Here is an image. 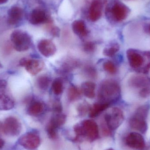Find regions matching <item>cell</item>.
Masks as SVG:
<instances>
[{
    "label": "cell",
    "instance_id": "1",
    "mask_svg": "<svg viewBox=\"0 0 150 150\" xmlns=\"http://www.w3.org/2000/svg\"><path fill=\"white\" fill-rule=\"evenodd\" d=\"M128 6L120 0H111L106 6L105 15L107 19L112 23H120L125 20L130 13Z\"/></svg>",
    "mask_w": 150,
    "mask_h": 150
},
{
    "label": "cell",
    "instance_id": "2",
    "mask_svg": "<svg viewBox=\"0 0 150 150\" xmlns=\"http://www.w3.org/2000/svg\"><path fill=\"white\" fill-rule=\"evenodd\" d=\"M121 89L118 83L112 79L103 81L98 91L99 102L111 104L116 102L120 98Z\"/></svg>",
    "mask_w": 150,
    "mask_h": 150
},
{
    "label": "cell",
    "instance_id": "3",
    "mask_svg": "<svg viewBox=\"0 0 150 150\" xmlns=\"http://www.w3.org/2000/svg\"><path fill=\"white\" fill-rule=\"evenodd\" d=\"M127 56L130 67L137 71L147 73L150 68V53L133 49L127 52Z\"/></svg>",
    "mask_w": 150,
    "mask_h": 150
},
{
    "label": "cell",
    "instance_id": "4",
    "mask_svg": "<svg viewBox=\"0 0 150 150\" xmlns=\"http://www.w3.org/2000/svg\"><path fill=\"white\" fill-rule=\"evenodd\" d=\"M128 85L140 98H145L150 95V78L148 77L134 75L129 79Z\"/></svg>",
    "mask_w": 150,
    "mask_h": 150
},
{
    "label": "cell",
    "instance_id": "5",
    "mask_svg": "<svg viewBox=\"0 0 150 150\" xmlns=\"http://www.w3.org/2000/svg\"><path fill=\"white\" fill-rule=\"evenodd\" d=\"M74 131L76 138L85 137L88 140L93 141L98 137V127L96 122L92 120H85L80 124L75 125Z\"/></svg>",
    "mask_w": 150,
    "mask_h": 150
},
{
    "label": "cell",
    "instance_id": "6",
    "mask_svg": "<svg viewBox=\"0 0 150 150\" xmlns=\"http://www.w3.org/2000/svg\"><path fill=\"white\" fill-rule=\"evenodd\" d=\"M149 107L148 105L142 106L136 111L129 120V125L133 129L144 134L147 130L146 118Z\"/></svg>",
    "mask_w": 150,
    "mask_h": 150
},
{
    "label": "cell",
    "instance_id": "7",
    "mask_svg": "<svg viewBox=\"0 0 150 150\" xmlns=\"http://www.w3.org/2000/svg\"><path fill=\"white\" fill-rule=\"evenodd\" d=\"M11 40L14 49L19 52H25L32 44L31 37L25 32L16 30L11 35Z\"/></svg>",
    "mask_w": 150,
    "mask_h": 150
},
{
    "label": "cell",
    "instance_id": "8",
    "mask_svg": "<svg viewBox=\"0 0 150 150\" xmlns=\"http://www.w3.org/2000/svg\"><path fill=\"white\" fill-rule=\"evenodd\" d=\"M124 117L121 109L112 108L105 114V120L108 128L110 130L117 129L123 122Z\"/></svg>",
    "mask_w": 150,
    "mask_h": 150
},
{
    "label": "cell",
    "instance_id": "9",
    "mask_svg": "<svg viewBox=\"0 0 150 150\" xmlns=\"http://www.w3.org/2000/svg\"><path fill=\"white\" fill-rule=\"evenodd\" d=\"M2 129L6 135L17 136L21 133L22 125L18 119L13 116H9L4 120Z\"/></svg>",
    "mask_w": 150,
    "mask_h": 150
},
{
    "label": "cell",
    "instance_id": "10",
    "mask_svg": "<svg viewBox=\"0 0 150 150\" xmlns=\"http://www.w3.org/2000/svg\"><path fill=\"white\" fill-rule=\"evenodd\" d=\"M67 120V116L62 113H55L52 116L47 127L48 136L52 139L57 137V129L64 125Z\"/></svg>",
    "mask_w": 150,
    "mask_h": 150
},
{
    "label": "cell",
    "instance_id": "11",
    "mask_svg": "<svg viewBox=\"0 0 150 150\" xmlns=\"http://www.w3.org/2000/svg\"><path fill=\"white\" fill-rule=\"evenodd\" d=\"M18 143L26 149L35 150L40 144V137L36 132H28L20 137Z\"/></svg>",
    "mask_w": 150,
    "mask_h": 150
},
{
    "label": "cell",
    "instance_id": "12",
    "mask_svg": "<svg viewBox=\"0 0 150 150\" xmlns=\"http://www.w3.org/2000/svg\"><path fill=\"white\" fill-rule=\"evenodd\" d=\"M107 3L108 0H93L88 10L89 20L92 22L99 20L102 16L104 7Z\"/></svg>",
    "mask_w": 150,
    "mask_h": 150
},
{
    "label": "cell",
    "instance_id": "13",
    "mask_svg": "<svg viewBox=\"0 0 150 150\" xmlns=\"http://www.w3.org/2000/svg\"><path fill=\"white\" fill-rule=\"evenodd\" d=\"M19 65L25 68L27 72L32 75L38 74L45 67V63L40 60L24 58L19 61Z\"/></svg>",
    "mask_w": 150,
    "mask_h": 150
},
{
    "label": "cell",
    "instance_id": "14",
    "mask_svg": "<svg viewBox=\"0 0 150 150\" xmlns=\"http://www.w3.org/2000/svg\"><path fill=\"white\" fill-rule=\"evenodd\" d=\"M29 21L34 25L51 23L52 18L48 13L43 9L38 8L33 10L29 16Z\"/></svg>",
    "mask_w": 150,
    "mask_h": 150
},
{
    "label": "cell",
    "instance_id": "15",
    "mask_svg": "<svg viewBox=\"0 0 150 150\" xmlns=\"http://www.w3.org/2000/svg\"><path fill=\"white\" fill-rule=\"evenodd\" d=\"M38 48L40 53L46 58L53 56L57 51L55 44L48 39L40 40L38 43Z\"/></svg>",
    "mask_w": 150,
    "mask_h": 150
},
{
    "label": "cell",
    "instance_id": "16",
    "mask_svg": "<svg viewBox=\"0 0 150 150\" xmlns=\"http://www.w3.org/2000/svg\"><path fill=\"white\" fill-rule=\"evenodd\" d=\"M127 145L132 149L141 150L144 149L145 141L142 136L136 132L130 133L126 139Z\"/></svg>",
    "mask_w": 150,
    "mask_h": 150
},
{
    "label": "cell",
    "instance_id": "17",
    "mask_svg": "<svg viewBox=\"0 0 150 150\" xmlns=\"http://www.w3.org/2000/svg\"><path fill=\"white\" fill-rule=\"evenodd\" d=\"M23 10L18 7H13L8 12V22L10 24L14 25L18 23L24 16Z\"/></svg>",
    "mask_w": 150,
    "mask_h": 150
},
{
    "label": "cell",
    "instance_id": "18",
    "mask_svg": "<svg viewBox=\"0 0 150 150\" xmlns=\"http://www.w3.org/2000/svg\"><path fill=\"white\" fill-rule=\"evenodd\" d=\"M72 27L74 33L79 38H85L89 33L86 24L83 20H75L72 23Z\"/></svg>",
    "mask_w": 150,
    "mask_h": 150
},
{
    "label": "cell",
    "instance_id": "19",
    "mask_svg": "<svg viewBox=\"0 0 150 150\" xmlns=\"http://www.w3.org/2000/svg\"><path fill=\"white\" fill-rule=\"evenodd\" d=\"M7 91L0 92V110L8 111L14 107L15 102L7 93Z\"/></svg>",
    "mask_w": 150,
    "mask_h": 150
},
{
    "label": "cell",
    "instance_id": "20",
    "mask_svg": "<svg viewBox=\"0 0 150 150\" xmlns=\"http://www.w3.org/2000/svg\"><path fill=\"white\" fill-rule=\"evenodd\" d=\"M45 108V105L43 102L39 100H33L28 106L27 113L31 116H38L43 113Z\"/></svg>",
    "mask_w": 150,
    "mask_h": 150
},
{
    "label": "cell",
    "instance_id": "21",
    "mask_svg": "<svg viewBox=\"0 0 150 150\" xmlns=\"http://www.w3.org/2000/svg\"><path fill=\"white\" fill-rule=\"evenodd\" d=\"M96 84L92 81H87L83 82L81 85L82 93L88 98L92 99L96 96Z\"/></svg>",
    "mask_w": 150,
    "mask_h": 150
},
{
    "label": "cell",
    "instance_id": "22",
    "mask_svg": "<svg viewBox=\"0 0 150 150\" xmlns=\"http://www.w3.org/2000/svg\"><path fill=\"white\" fill-rule=\"evenodd\" d=\"M111 105L108 103L99 102L95 103L91 107L89 111V115L91 118H95L98 116L101 112L107 109Z\"/></svg>",
    "mask_w": 150,
    "mask_h": 150
},
{
    "label": "cell",
    "instance_id": "23",
    "mask_svg": "<svg viewBox=\"0 0 150 150\" xmlns=\"http://www.w3.org/2000/svg\"><path fill=\"white\" fill-rule=\"evenodd\" d=\"M82 92L77 86L71 85L68 90L67 97L69 100L70 102H74L80 98Z\"/></svg>",
    "mask_w": 150,
    "mask_h": 150
},
{
    "label": "cell",
    "instance_id": "24",
    "mask_svg": "<svg viewBox=\"0 0 150 150\" xmlns=\"http://www.w3.org/2000/svg\"><path fill=\"white\" fill-rule=\"evenodd\" d=\"M51 82V78L47 75L40 76L37 80L38 87L42 91H45L48 89Z\"/></svg>",
    "mask_w": 150,
    "mask_h": 150
},
{
    "label": "cell",
    "instance_id": "25",
    "mask_svg": "<svg viewBox=\"0 0 150 150\" xmlns=\"http://www.w3.org/2000/svg\"><path fill=\"white\" fill-rule=\"evenodd\" d=\"M52 90L56 95H59L62 93L64 90V83L61 78L55 79L52 83Z\"/></svg>",
    "mask_w": 150,
    "mask_h": 150
},
{
    "label": "cell",
    "instance_id": "26",
    "mask_svg": "<svg viewBox=\"0 0 150 150\" xmlns=\"http://www.w3.org/2000/svg\"><path fill=\"white\" fill-rule=\"evenodd\" d=\"M120 49V46L117 43H113L104 48L103 54L107 57H112L115 55Z\"/></svg>",
    "mask_w": 150,
    "mask_h": 150
},
{
    "label": "cell",
    "instance_id": "27",
    "mask_svg": "<svg viewBox=\"0 0 150 150\" xmlns=\"http://www.w3.org/2000/svg\"><path fill=\"white\" fill-rule=\"evenodd\" d=\"M103 68L105 71L111 74H115L117 71L115 64L110 61H107L103 64Z\"/></svg>",
    "mask_w": 150,
    "mask_h": 150
},
{
    "label": "cell",
    "instance_id": "28",
    "mask_svg": "<svg viewBox=\"0 0 150 150\" xmlns=\"http://www.w3.org/2000/svg\"><path fill=\"white\" fill-rule=\"evenodd\" d=\"M91 106L86 102H83L79 104L77 107V111L81 115H83L89 112L91 108Z\"/></svg>",
    "mask_w": 150,
    "mask_h": 150
},
{
    "label": "cell",
    "instance_id": "29",
    "mask_svg": "<svg viewBox=\"0 0 150 150\" xmlns=\"http://www.w3.org/2000/svg\"><path fill=\"white\" fill-rule=\"evenodd\" d=\"M83 50L87 53H92L96 50V46L95 43L92 41H88L84 44Z\"/></svg>",
    "mask_w": 150,
    "mask_h": 150
},
{
    "label": "cell",
    "instance_id": "30",
    "mask_svg": "<svg viewBox=\"0 0 150 150\" xmlns=\"http://www.w3.org/2000/svg\"><path fill=\"white\" fill-rule=\"evenodd\" d=\"M86 74L90 77L95 78L97 76V71L95 69L92 67L88 66L85 69Z\"/></svg>",
    "mask_w": 150,
    "mask_h": 150
},
{
    "label": "cell",
    "instance_id": "31",
    "mask_svg": "<svg viewBox=\"0 0 150 150\" xmlns=\"http://www.w3.org/2000/svg\"><path fill=\"white\" fill-rule=\"evenodd\" d=\"M52 109L55 113H62V105L59 101L56 100L54 102L52 105Z\"/></svg>",
    "mask_w": 150,
    "mask_h": 150
},
{
    "label": "cell",
    "instance_id": "32",
    "mask_svg": "<svg viewBox=\"0 0 150 150\" xmlns=\"http://www.w3.org/2000/svg\"><path fill=\"white\" fill-rule=\"evenodd\" d=\"M50 33L54 37H58L60 36V30L57 26H51L49 28Z\"/></svg>",
    "mask_w": 150,
    "mask_h": 150
},
{
    "label": "cell",
    "instance_id": "33",
    "mask_svg": "<svg viewBox=\"0 0 150 150\" xmlns=\"http://www.w3.org/2000/svg\"><path fill=\"white\" fill-rule=\"evenodd\" d=\"M4 141L2 139H1V138H0V149H1V148H3V147L4 145Z\"/></svg>",
    "mask_w": 150,
    "mask_h": 150
},
{
    "label": "cell",
    "instance_id": "34",
    "mask_svg": "<svg viewBox=\"0 0 150 150\" xmlns=\"http://www.w3.org/2000/svg\"><path fill=\"white\" fill-rule=\"evenodd\" d=\"M8 0H0V4L5 3L8 1Z\"/></svg>",
    "mask_w": 150,
    "mask_h": 150
},
{
    "label": "cell",
    "instance_id": "35",
    "mask_svg": "<svg viewBox=\"0 0 150 150\" xmlns=\"http://www.w3.org/2000/svg\"><path fill=\"white\" fill-rule=\"evenodd\" d=\"M148 32H149V33H150V25H149V27H148Z\"/></svg>",
    "mask_w": 150,
    "mask_h": 150
},
{
    "label": "cell",
    "instance_id": "36",
    "mask_svg": "<svg viewBox=\"0 0 150 150\" xmlns=\"http://www.w3.org/2000/svg\"><path fill=\"white\" fill-rule=\"evenodd\" d=\"M114 150L113 149H108V150Z\"/></svg>",
    "mask_w": 150,
    "mask_h": 150
},
{
    "label": "cell",
    "instance_id": "37",
    "mask_svg": "<svg viewBox=\"0 0 150 150\" xmlns=\"http://www.w3.org/2000/svg\"><path fill=\"white\" fill-rule=\"evenodd\" d=\"M127 1H129V0H127Z\"/></svg>",
    "mask_w": 150,
    "mask_h": 150
}]
</instances>
